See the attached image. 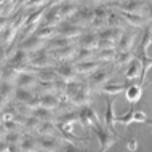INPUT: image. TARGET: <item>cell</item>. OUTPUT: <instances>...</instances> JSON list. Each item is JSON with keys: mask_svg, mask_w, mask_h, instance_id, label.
Returning a JSON list of instances; mask_svg holds the SVG:
<instances>
[{"mask_svg": "<svg viewBox=\"0 0 152 152\" xmlns=\"http://www.w3.org/2000/svg\"><path fill=\"white\" fill-rule=\"evenodd\" d=\"M123 34L122 29H114V27H104L98 34V48H117V43Z\"/></svg>", "mask_w": 152, "mask_h": 152, "instance_id": "cell-1", "label": "cell"}, {"mask_svg": "<svg viewBox=\"0 0 152 152\" xmlns=\"http://www.w3.org/2000/svg\"><path fill=\"white\" fill-rule=\"evenodd\" d=\"M117 123H122V125L128 126L130 123L133 122H139V123H146V125H152V118L147 117L142 110H138L136 107H134V104H131V107L128 112L122 114V115H117L115 118Z\"/></svg>", "mask_w": 152, "mask_h": 152, "instance_id": "cell-2", "label": "cell"}, {"mask_svg": "<svg viewBox=\"0 0 152 152\" xmlns=\"http://www.w3.org/2000/svg\"><path fill=\"white\" fill-rule=\"evenodd\" d=\"M91 131L98 136V141H99V151H98V152H106L109 147H112L114 144H115L117 139H120V136H118V134L112 133V131H109L107 128H102L101 125L93 126Z\"/></svg>", "mask_w": 152, "mask_h": 152, "instance_id": "cell-3", "label": "cell"}, {"mask_svg": "<svg viewBox=\"0 0 152 152\" xmlns=\"http://www.w3.org/2000/svg\"><path fill=\"white\" fill-rule=\"evenodd\" d=\"M79 122L83 128H90V130L96 125H101L94 109L90 107V106H82V109L79 110Z\"/></svg>", "mask_w": 152, "mask_h": 152, "instance_id": "cell-4", "label": "cell"}, {"mask_svg": "<svg viewBox=\"0 0 152 152\" xmlns=\"http://www.w3.org/2000/svg\"><path fill=\"white\" fill-rule=\"evenodd\" d=\"M94 18V10L90 7H79V10L75 11V15L72 16L69 21H72L74 24L83 27V26H91Z\"/></svg>", "mask_w": 152, "mask_h": 152, "instance_id": "cell-5", "label": "cell"}, {"mask_svg": "<svg viewBox=\"0 0 152 152\" xmlns=\"http://www.w3.org/2000/svg\"><path fill=\"white\" fill-rule=\"evenodd\" d=\"M56 34L63 35V37H67V39H74V37H80L82 34H83V27L74 24L72 21H69V19H64V21H61L58 24Z\"/></svg>", "mask_w": 152, "mask_h": 152, "instance_id": "cell-6", "label": "cell"}, {"mask_svg": "<svg viewBox=\"0 0 152 152\" xmlns=\"http://www.w3.org/2000/svg\"><path fill=\"white\" fill-rule=\"evenodd\" d=\"M110 74H112V67L98 69V71H94L91 74V77H90V80H88L90 90H99L104 83H107V79L110 77Z\"/></svg>", "mask_w": 152, "mask_h": 152, "instance_id": "cell-7", "label": "cell"}, {"mask_svg": "<svg viewBox=\"0 0 152 152\" xmlns=\"http://www.w3.org/2000/svg\"><path fill=\"white\" fill-rule=\"evenodd\" d=\"M115 118L117 115L114 114V101L110 99V98L106 94V112H104V125H106V128H107L109 131H112V133H117V130H115Z\"/></svg>", "mask_w": 152, "mask_h": 152, "instance_id": "cell-8", "label": "cell"}, {"mask_svg": "<svg viewBox=\"0 0 152 152\" xmlns=\"http://www.w3.org/2000/svg\"><path fill=\"white\" fill-rule=\"evenodd\" d=\"M114 7H117L118 10H122V11H128V13H139V15H142V10H144L146 3L141 2V0H123V2L114 3Z\"/></svg>", "mask_w": 152, "mask_h": 152, "instance_id": "cell-9", "label": "cell"}, {"mask_svg": "<svg viewBox=\"0 0 152 152\" xmlns=\"http://www.w3.org/2000/svg\"><path fill=\"white\" fill-rule=\"evenodd\" d=\"M27 63H29V55H27V51L23 50V48H19V50L11 56V59L8 61V66L13 67L15 71H23L27 66Z\"/></svg>", "mask_w": 152, "mask_h": 152, "instance_id": "cell-10", "label": "cell"}, {"mask_svg": "<svg viewBox=\"0 0 152 152\" xmlns=\"http://www.w3.org/2000/svg\"><path fill=\"white\" fill-rule=\"evenodd\" d=\"M55 71L58 72V75L63 79L64 82H71V80H75L77 77V69H75V64H69V63H61L58 66H55Z\"/></svg>", "mask_w": 152, "mask_h": 152, "instance_id": "cell-11", "label": "cell"}, {"mask_svg": "<svg viewBox=\"0 0 152 152\" xmlns=\"http://www.w3.org/2000/svg\"><path fill=\"white\" fill-rule=\"evenodd\" d=\"M59 5H61V3H59ZM59 5L47 7L45 15H43V23H45V26H55V24H59V23H61Z\"/></svg>", "mask_w": 152, "mask_h": 152, "instance_id": "cell-12", "label": "cell"}, {"mask_svg": "<svg viewBox=\"0 0 152 152\" xmlns=\"http://www.w3.org/2000/svg\"><path fill=\"white\" fill-rule=\"evenodd\" d=\"M134 39H136V32H123L120 40L117 43V53H125V51H131L134 43Z\"/></svg>", "mask_w": 152, "mask_h": 152, "instance_id": "cell-13", "label": "cell"}, {"mask_svg": "<svg viewBox=\"0 0 152 152\" xmlns=\"http://www.w3.org/2000/svg\"><path fill=\"white\" fill-rule=\"evenodd\" d=\"M107 16H109V11L106 7H98L94 8V18H93V23L91 26L98 27V29H104L107 27Z\"/></svg>", "mask_w": 152, "mask_h": 152, "instance_id": "cell-14", "label": "cell"}, {"mask_svg": "<svg viewBox=\"0 0 152 152\" xmlns=\"http://www.w3.org/2000/svg\"><path fill=\"white\" fill-rule=\"evenodd\" d=\"M50 55H51L55 59L67 61V59L75 58L77 51H75V47H74V45L71 43V45H67V47H63V48H56V50H51Z\"/></svg>", "mask_w": 152, "mask_h": 152, "instance_id": "cell-15", "label": "cell"}, {"mask_svg": "<svg viewBox=\"0 0 152 152\" xmlns=\"http://www.w3.org/2000/svg\"><path fill=\"white\" fill-rule=\"evenodd\" d=\"M138 77H141V61H139L138 56H134L130 61L128 69L125 71V82H133Z\"/></svg>", "mask_w": 152, "mask_h": 152, "instance_id": "cell-16", "label": "cell"}, {"mask_svg": "<svg viewBox=\"0 0 152 152\" xmlns=\"http://www.w3.org/2000/svg\"><path fill=\"white\" fill-rule=\"evenodd\" d=\"M141 96H142V85L141 83L128 85V88H126V91H125V98L130 104H136V102L141 99Z\"/></svg>", "mask_w": 152, "mask_h": 152, "instance_id": "cell-17", "label": "cell"}, {"mask_svg": "<svg viewBox=\"0 0 152 152\" xmlns=\"http://www.w3.org/2000/svg\"><path fill=\"white\" fill-rule=\"evenodd\" d=\"M120 15L123 16V19L126 21V24L131 27H141L144 26L147 18L144 15H138V13H128V11H120Z\"/></svg>", "mask_w": 152, "mask_h": 152, "instance_id": "cell-18", "label": "cell"}, {"mask_svg": "<svg viewBox=\"0 0 152 152\" xmlns=\"http://www.w3.org/2000/svg\"><path fill=\"white\" fill-rule=\"evenodd\" d=\"M53 56L51 55H48V53H45L43 50H37L35 51V56L32 58V64L35 66V67H40V69H43V67H48L51 63H53Z\"/></svg>", "mask_w": 152, "mask_h": 152, "instance_id": "cell-19", "label": "cell"}, {"mask_svg": "<svg viewBox=\"0 0 152 152\" xmlns=\"http://www.w3.org/2000/svg\"><path fill=\"white\" fill-rule=\"evenodd\" d=\"M79 45L80 48H98V34H93V32H87V34H82L79 37Z\"/></svg>", "mask_w": 152, "mask_h": 152, "instance_id": "cell-20", "label": "cell"}, {"mask_svg": "<svg viewBox=\"0 0 152 152\" xmlns=\"http://www.w3.org/2000/svg\"><path fill=\"white\" fill-rule=\"evenodd\" d=\"M151 43H152V27H151V26H146L144 34H142V37H141V43H139L138 55H136V56L147 55V48L151 47Z\"/></svg>", "mask_w": 152, "mask_h": 152, "instance_id": "cell-21", "label": "cell"}, {"mask_svg": "<svg viewBox=\"0 0 152 152\" xmlns=\"http://www.w3.org/2000/svg\"><path fill=\"white\" fill-rule=\"evenodd\" d=\"M128 85H130V82H125V83H112V82H107V83H104L99 88V91L104 94H117L120 91H126Z\"/></svg>", "mask_w": 152, "mask_h": 152, "instance_id": "cell-22", "label": "cell"}, {"mask_svg": "<svg viewBox=\"0 0 152 152\" xmlns=\"http://www.w3.org/2000/svg\"><path fill=\"white\" fill-rule=\"evenodd\" d=\"M40 147L48 152H58L59 151V141L56 138H53L51 134H43L40 138Z\"/></svg>", "mask_w": 152, "mask_h": 152, "instance_id": "cell-23", "label": "cell"}, {"mask_svg": "<svg viewBox=\"0 0 152 152\" xmlns=\"http://www.w3.org/2000/svg\"><path fill=\"white\" fill-rule=\"evenodd\" d=\"M43 47V39H39L32 34L29 39H26L24 42L21 43V48L26 51H37V50H42Z\"/></svg>", "mask_w": 152, "mask_h": 152, "instance_id": "cell-24", "label": "cell"}, {"mask_svg": "<svg viewBox=\"0 0 152 152\" xmlns=\"http://www.w3.org/2000/svg\"><path fill=\"white\" fill-rule=\"evenodd\" d=\"M98 67H99V61H96V59L80 61V63L75 64L77 72H80V74H91L94 71H98Z\"/></svg>", "mask_w": 152, "mask_h": 152, "instance_id": "cell-25", "label": "cell"}, {"mask_svg": "<svg viewBox=\"0 0 152 152\" xmlns=\"http://www.w3.org/2000/svg\"><path fill=\"white\" fill-rule=\"evenodd\" d=\"M59 104V98L53 93H45L42 96H39V106L42 107H47V109H53Z\"/></svg>", "mask_w": 152, "mask_h": 152, "instance_id": "cell-26", "label": "cell"}, {"mask_svg": "<svg viewBox=\"0 0 152 152\" xmlns=\"http://www.w3.org/2000/svg\"><path fill=\"white\" fill-rule=\"evenodd\" d=\"M37 77H39L42 82H48V83H53V82H56L58 79H61V77L58 75V72L55 71V67H53V69H48V67L40 69V71L37 72Z\"/></svg>", "mask_w": 152, "mask_h": 152, "instance_id": "cell-27", "label": "cell"}, {"mask_svg": "<svg viewBox=\"0 0 152 152\" xmlns=\"http://www.w3.org/2000/svg\"><path fill=\"white\" fill-rule=\"evenodd\" d=\"M35 83V75H32L29 72H19L16 75V85L19 88H27V87H32Z\"/></svg>", "mask_w": 152, "mask_h": 152, "instance_id": "cell-28", "label": "cell"}, {"mask_svg": "<svg viewBox=\"0 0 152 152\" xmlns=\"http://www.w3.org/2000/svg\"><path fill=\"white\" fill-rule=\"evenodd\" d=\"M123 26H128L126 21L123 19V16L120 13H110L107 16V27H114V29H122Z\"/></svg>", "mask_w": 152, "mask_h": 152, "instance_id": "cell-29", "label": "cell"}, {"mask_svg": "<svg viewBox=\"0 0 152 152\" xmlns=\"http://www.w3.org/2000/svg\"><path fill=\"white\" fill-rule=\"evenodd\" d=\"M88 91H90V87L87 83H82L79 93L74 96L72 102H75V104H79V106H87L88 104Z\"/></svg>", "mask_w": 152, "mask_h": 152, "instance_id": "cell-30", "label": "cell"}, {"mask_svg": "<svg viewBox=\"0 0 152 152\" xmlns=\"http://www.w3.org/2000/svg\"><path fill=\"white\" fill-rule=\"evenodd\" d=\"M15 98L18 101H23V104H29V106L32 104V101L35 99L34 94H32L27 88H19V87L15 90Z\"/></svg>", "mask_w": 152, "mask_h": 152, "instance_id": "cell-31", "label": "cell"}, {"mask_svg": "<svg viewBox=\"0 0 152 152\" xmlns=\"http://www.w3.org/2000/svg\"><path fill=\"white\" fill-rule=\"evenodd\" d=\"M79 10V7L74 5V3H69V2H64L59 5V13H61V19L66 18V19H71L74 15H75V11Z\"/></svg>", "mask_w": 152, "mask_h": 152, "instance_id": "cell-32", "label": "cell"}, {"mask_svg": "<svg viewBox=\"0 0 152 152\" xmlns=\"http://www.w3.org/2000/svg\"><path fill=\"white\" fill-rule=\"evenodd\" d=\"M67 45H71V39L58 35V37H51L50 42L47 43V47L50 48V50H56V48H63V47H67Z\"/></svg>", "mask_w": 152, "mask_h": 152, "instance_id": "cell-33", "label": "cell"}, {"mask_svg": "<svg viewBox=\"0 0 152 152\" xmlns=\"http://www.w3.org/2000/svg\"><path fill=\"white\" fill-rule=\"evenodd\" d=\"M55 34H56V27H53V26H40L34 31V35L39 37V39H43V40L45 39L50 40Z\"/></svg>", "mask_w": 152, "mask_h": 152, "instance_id": "cell-34", "label": "cell"}, {"mask_svg": "<svg viewBox=\"0 0 152 152\" xmlns=\"http://www.w3.org/2000/svg\"><path fill=\"white\" fill-rule=\"evenodd\" d=\"M82 87V83H79V82H75V80H71V82H67L66 83V90H64V93H66V96L69 98V99H74V96H75L77 93H79V90Z\"/></svg>", "mask_w": 152, "mask_h": 152, "instance_id": "cell-35", "label": "cell"}, {"mask_svg": "<svg viewBox=\"0 0 152 152\" xmlns=\"http://www.w3.org/2000/svg\"><path fill=\"white\" fill-rule=\"evenodd\" d=\"M133 58H134L133 51H125V53H117L115 58H114V61H115V64H117V66H123V64L128 66V64H130V61L133 59Z\"/></svg>", "mask_w": 152, "mask_h": 152, "instance_id": "cell-36", "label": "cell"}, {"mask_svg": "<svg viewBox=\"0 0 152 152\" xmlns=\"http://www.w3.org/2000/svg\"><path fill=\"white\" fill-rule=\"evenodd\" d=\"M117 55L115 48H104V50H99V53L96 55V59L99 61H112Z\"/></svg>", "mask_w": 152, "mask_h": 152, "instance_id": "cell-37", "label": "cell"}, {"mask_svg": "<svg viewBox=\"0 0 152 152\" xmlns=\"http://www.w3.org/2000/svg\"><path fill=\"white\" fill-rule=\"evenodd\" d=\"M34 117H37L39 120H51V110L50 109H47V107H42V106H39L35 110H34V114H32Z\"/></svg>", "mask_w": 152, "mask_h": 152, "instance_id": "cell-38", "label": "cell"}, {"mask_svg": "<svg viewBox=\"0 0 152 152\" xmlns=\"http://www.w3.org/2000/svg\"><path fill=\"white\" fill-rule=\"evenodd\" d=\"M94 53L93 50H90V48H80L79 53L75 55V61L77 63H80V61H90V59H93L94 58Z\"/></svg>", "mask_w": 152, "mask_h": 152, "instance_id": "cell-39", "label": "cell"}, {"mask_svg": "<svg viewBox=\"0 0 152 152\" xmlns=\"http://www.w3.org/2000/svg\"><path fill=\"white\" fill-rule=\"evenodd\" d=\"M19 146H21L23 152H35V139L31 136H24Z\"/></svg>", "mask_w": 152, "mask_h": 152, "instance_id": "cell-40", "label": "cell"}, {"mask_svg": "<svg viewBox=\"0 0 152 152\" xmlns=\"http://www.w3.org/2000/svg\"><path fill=\"white\" fill-rule=\"evenodd\" d=\"M37 130H39L42 134H51L53 130H56V125H53L51 122L45 120V122H40V125H39V128H37Z\"/></svg>", "mask_w": 152, "mask_h": 152, "instance_id": "cell-41", "label": "cell"}, {"mask_svg": "<svg viewBox=\"0 0 152 152\" xmlns=\"http://www.w3.org/2000/svg\"><path fill=\"white\" fill-rule=\"evenodd\" d=\"M23 138H24V136H21V133H18V131H10V134L7 136V142H8L10 146L21 144Z\"/></svg>", "mask_w": 152, "mask_h": 152, "instance_id": "cell-42", "label": "cell"}, {"mask_svg": "<svg viewBox=\"0 0 152 152\" xmlns=\"http://www.w3.org/2000/svg\"><path fill=\"white\" fill-rule=\"evenodd\" d=\"M11 90H13V87H11L8 82H3L2 85H0V98H3V99H8L10 98V93H11Z\"/></svg>", "mask_w": 152, "mask_h": 152, "instance_id": "cell-43", "label": "cell"}, {"mask_svg": "<svg viewBox=\"0 0 152 152\" xmlns=\"http://www.w3.org/2000/svg\"><path fill=\"white\" fill-rule=\"evenodd\" d=\"M48 0H31L29 3H27V7H42V5H45V3H47Z\"/></svg>", "mask_w": 152, "mask_h": 152, "instance_id": "cell-44", "label": "cell"}, {"mask_svg": "<svg viewBox=\"0 0 152 152\" xmlns=\"http://www.w3.org/2000/svg\"><path fill=\"white\" fill-rule=\"evenodd\" d=\"M146 18H147V21H151L152 23V5H151V3H146Z\"/></svg>", "mask_w": 152, "mask_h": 152, "instance_id": "cell-45", "label": "cell"}, {"mask_svg": "<svg viewBox=\"0 0 152 152\" xmlns=\"http://www.w3.org/2000/svg\"><path fill=\"white\" fill-rule=\"evenodd\" d=\"M5 58H7V56H5V48H3L2 45H0V61H3Z\"/></svg>", "mask_w": 152, "mask_h": 152, "instance_id": "cell-46", "label": "cell"}, {"mask_svg": "<svg viewBox=\"0 0 152 152\" xmlns=\"http://www.w3.org/2000/svg\"><path fill=\"white\" fill-rule=\"evenodd\" d=\"M128 147H130L131 151H133V149H136V141H134V139H131V141H130V144H128Z\"/></svg>", "mask_w": 152, "mask_h": 152, "instance_id": "cell-47", "label": "cell"}, {"mask_svg": "<svg viewBox=\"0 0 152 152\" xmlns=\"http://www.w3.org/2000/svg\"><path fill=\"white\" fill-rule=\"evenodd\" d=\"M7 21H8L7 18H0V29H2V26H3V24H7Z\"/></svg>", "mask_w": 152, "mask_h": 152, "instance_id": "cell-48", "label": "cell"}, {"mask_svg": "<svg viewBox=\"0 0 152 152\" xmlns=\"http://www.w3.org/2000/svg\"><path fill=\"white\" fill-rule=\"evenodd\" d=\"M90 2H94V3H98V2H104V0H90Z\"/></svg>", "mask_w": 152, "mask_h": 152, "instance_id": "cell-49", "label": "cell"}, {"mask_svg": "<svg viewBox=\"0 0 152 152\" xmlns=\"http://www.w3.org/2000/svg\"><path fill=\"white\" fill-rule=\"evenodd\" d=\"M149 82H152V75H151V79H149Z\"/></svg>", "mask_w": 152, "mask_h": 152, "instance_id": "cell-50", "label": "cell"}]
</instances>
